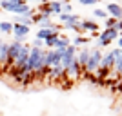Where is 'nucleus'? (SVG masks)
<instances>
[{
	"instance_id": "6",
	"label": "nucleus",
	"mask_w": 122,
	"mask_h": 116,
	"mask_svg": "<svg viewBox=\"0 0 122 116\" xmlns=\"http://www.w3.org/2000/svg\"><path fill=\"white\" fill-rule=\"evenodd\" d=\"M75 56H76V47L75 46H69L66 51H64V55H62V62H60V65L64 71L69 69V65H71V62L75 60Z\"/></svg>"
},
{
	"instance_id": "17",
	"label": "nucleus",
	"mask_w": 122,
	"mask_h": 116,
	"mask_svg": "<svg viewBox=\"0 0 122 116\" xmlns=\"http://www.w3.org/2000/svg\"><path fill=\"white\" fill-rule=\"evenodd\" d=\"M7 46H9V44H5V42L0 40V65H2V64L7 65Z\"/></svg>"
},
{
	"instance_id": "3",
	"label": "nucleus",
	"mask_w": 122,
	"mask_h": 116,
	"mask_svg": "<svg viewBox=\"0 0 122 116\" xmlns=\"http://www.w3.org/2000/svg\"><path fill=\"white\" fill-rule=\"evenodd\" d=\"M117 38H118V31L115 29V27H113V29H104L100 35L97 36V47L98 49L107 47L113 40H117Z\"/></svg>"
},
{
	"instance_id": "5",
	"label": "nucleus",
	"mask_w": 122,
	"mask_h": 116,
	"mask_svg": "<svg viewBox=\"0 0 122 116\" xmlns=\"http://www.w3.org/2000/svg\"><path fill=\"white\" fill-rule=\"evenodd\" d=\"M29 51H31L29 46H24V44H22V49H20V53H18V56L15 58V62H13L11 67H13V69H24L27 60H29Z\"/></svg>"
},
{
	"instance_id": "15",
	"label": "nucleus",
	"mask_w": 122,
	"mask_h": 116,
	"mask_svg": "<svg viewBox=\"0 0 122 116\" xmlns=\"http://www.w3.org/2000/svg\"><path fill=\"white\" fill-rule=\"evenodd\" d=\"M113 64H115V58H113V53H106V55L102 56V62H100V67L104 69H113Z\"/></svg>"
},
{
	"instance_id": "2",
	"label": "nucleus",
	"mask_w": 122,
	"mask_h": 116,
	"mask_svg": "<svg viewBox=\"0 0 122 116\" xmlns=\"http://www.w3.org/2000/svg\"><path fill=\"white\" fill-rule=\"evenodd\" d=\"M102 51L98 47L91 49V55H89V60H87V65H86V74H93L97 73V69L100 67V62H102Z\"/></svg>"
},
{
	"instance_id": "24",
	"label": "nucleus",
	"mask_w": 122,
	"mask_h": 116,
	"mask_svg": "<svg viewBox=\"0 0 122 116\" xmlns=\"http://www.w3.org/2000/svg\"><path fill=\"white\" fill-rule=\"evenodd\" d=\"M93 15L97 16V18H104V20H107V18H109V15H107V11H106V9H100V7L93 11Z\"/></svg>"
},
{
	"instance_id": "20",
	"label": "nucleus",
	"mask_w": 122,
	"mask_h": 116,
	"mask_svg": "<svg viewBox=\"0 0 122 116\" xmlns=\"http://www.w3.org/2000/svg\"><path fill=\"white\" fill-rule=\"evenodd\" d=\"M53 33H56L55 29H38V33H36V40H42V42H46L47 38H49Z\"/></svg>"
},
{
	"instance_id": "27",
	"label": "nucleus",
	"mask_w": 122,
	"mask_h": 116,
	"mask_svg": "<svg viewBox=\"0 0 122 116\" xmlns=\"http://www.w3.org/2000/svg\"><path fill=\"white\" fill-rule=\"evenodd\" d=\"M78 4H82V5H86V7H87V5L98 4V2H97V0H80V2H78Z\"/></svg>"
},
{
	"instance_id": "30",
	"label": "nucleus",
	"mask_w": 122,
	"mask_h": 116,
	"mask_svg": "<svg viewBox=\"0 0 122 116\" xmlns=\"http://www.w3.org/2000/svg\"><path fill=\"white\" fill-rule=\"evenodd\" d=\"M117 40H118V49H122V36H118Z\"/></svg>"
},
{
	"instance_id": "21",
	"label": "nucleus",
	"mask_w": 122,
	"mask_h": 116,
	"mask_svg": "<svg viewBox=\"0 0 122 116\" xmlns=\"http://www.w3.org/2000/svg\"><path fill=\"white\" fill-rule=\"evenodd\" d=\"M15 24H20V25L29 27V25L33 24V18H31V16H16V18H15Z\"/></svg>"
},
{
	"instance_id": "31",
	"label": "nucleus",
	"mask_w": 122,
	"mask_h": 116,
	"mask_svg": "<svg viewBox=\"0 0 122 116\" xmlns=\"http://www.w3.org/2000/svg\"><path fill=\"white\" fill-rule=\"evenodd\" d=\"M117 89H118V91L122 93V84H120V85H117Z\"/></svg>"
},
{
	"instance_id": "13",
	"label": "nucleus",
	"mask_w": 122,
	"mask_h": 116,
	"mask_svg": "<svg viewBox=\"0 0 122 116\" xmlns=\"http://www.w3.org/2000/svg\"><path fill=\"white\" fill-rule=\"evenodd\" d=\"M84 73H82L80 65H78V62H76V58L71 62V65H69V69L66 71V76H69V78H78V76H82Z\"/></svg>"
},
{
	"instance_id": "1",
	"label": "nucleus",
	"mask_w": 122,
	"mask_h": 116,
	"mask_svg": "<svg viewBox=\"0 0 122 116\" xmlns=\"http://www.w3.org/2000/svg\"><path fill=\"white\" fill-rule=\"evenodd\" d=\"M0 7L4 11L15 13L18 16H31L33 18V13H35V7L27 5V2H24V0H2Z\"/></svg>"
},
{
	"instance_id": "12",
	"label": "nucleus",
	"mask_w": 122,
	"mask_h": 116,
	"mask_svg": "<svg viewBox=\"0 0 122 116\" xmlns=\"http://www.w3.org/2000/svg\"><path fill=\"white\" fill-rule=\"evenodd\" d=\"M80 29H82V33L86 31V33L97 35V31H98V24H97L95 20H80Z\"/></svg>"
},
{
	"instance_id": "10",
	"label": "nucleus",
	"mask_w": 122,
	"mask_h": 116,
	"mask_svg": "<svg viewBox=\"0 0 122 116\" xmlns=\"http://www.w3.org/2000/svg\"><path fill=\"white\" fill-rule=\"evenodd\" d=\"M106 11H107V15L111 16V18H115V20H122V5L111 2V4L106 5Z\"/></svg>"
},
{
	"instance_id": "9",
	"label": "nucleus",
	"mask_w": 122,
	"mask_h": 116,
	"mask_svg": "<svg viewBox=\"0 0 122 116\" xmlns=\"http://www.w3.org/2000/svg\"><path fill=\"white\" fill-rule=\"evenodd\" d=\"M22 49V44H18V42H11L9 46H7V65H13V62H15V58L18 56V53H20Z\"/></svg>"
},
{
	"instance_id": "18",
	"label": "nucleus",
	"mask_w": 122,
	"mask_h": 116,
	"mask_svg": "<svg viewBox=\"0 0 122 116\" xmlns=\"http://www.w3.org/2000/svg\"><path fill=\"white\" fill-rule=\"evenodd\" d=\"M58 36H60V33L56 31V33H53V35L47 38L46 42H44V47H47V51L49 49H55V44H56V40H58Z\"/></svg>"
},
{
	"instance_id": "23",
	"label": "nucleus",
	"mask_w": 122,
	"mask_h": 116,
	"mask_svg": "<svg viewBox=\"0 0 122 116\" xmlns=\"http://www.w3.org/2000/svg\"><path fill=\"white\" fill-rule=\"evenodd\" d=\"M87 42H89V38H87V36L78 35V36L75 38V40H73V46H75V47H76V46H86Z\"/></svg>"
},
{
	"instance_id": "22",
	"label": "nucleus",
	"mask_w": 122,
	"mask_h": 116,
	"mask_svg": "<svg viewBox=\"0 0 122 116\" xmlns=\"http://www.w3.org/2000/svg\"><path fill=\"white\" fill-rule=\"evenodd\" d=\"M0 33L13 35V24H11V22H2V24H0Z\"/></svg>"
},
{
	"instance_id": "16",
	"label": "nucleus",
	"mask_w": 122,
	"mask_h": 116,
	"mask_svg": "<svg viewBox=\"0 0 122 116\" xmlns=\"http://www.w3.org/2000/svg\"><path fill=\"white\" fill-rule=\"evenodd\" d=\"M71 46V42H69V38H66V36H58V40H56V44H55V49L56 51H66L67 47Z\"/></svg>"
},
{
	"instance_id": "19",
	"label": "nucleus",
	"mask_w": 122,
	"mask_h": 116,
	"mask_svg": "<svg viewBox=\"0 0 122 116\" xmlns=\"http://www.w3.org/2000/svg\"><path fill=\"white\" fill-rule=\"evenodd\" d=\"M47 5H49V13H51V16L53 15H60L62 13V2H47Z\"/></svg>"
},
{
	"instance_id": "28",
	"label": "nucleus",
	"mask_w": 122,
	"mask_h": 116,
	"mask_svg": "<svg viewBox=\"0 0 122 116\" xmlns=\"http://www.w3.org/2000/svg\"><path fill=\"white\" fill-rule=\"evenodd\" d=\"M31 47H40V49H44V42L35 38V42H33V46H31Z\"/></svg>"
},
{
	"instance_id": "8",
	"label": "nucleus",
	"mask_w": 122,
	"mask_h": 116,
	"mask_svg": "<svg viewBox=\"0 0 122 116\" xmlns=\"http://www.w3.org/2000/svg\"><path fill=\"white\" fill-rule=\"evenodd\" d=\"M58 20L64 24V27H66V29H71L73 25H76L78 22L82 20V18H80L78 15H75V13H73V15H66V13H60V15H58Z\"/></svg>"
},
{
	"instance_id": "11",
	"label": "nucleus",
	"mask_w": 122,
	"mask_h": 116,
	"mask_svg": "<svg viewBox=\"0 0 122 116\" xmlns=\"http://www.w3.org/2000/svg\"><path fill=\"white\" fill-rule=\"evenodd\" d=\"M113 58H115V64H113V71L117 73L118 76H122V49H113Z\"/></svg>"
},
{
	"instance_id": "7",
	"label": "nucleus",
	"mask_w": 122,
	"mask_h": 116,
	"mask_svg": "<svg viewBox=\"0 0 122 116\" xmlns=\"http://www.w3.org/2000/svg\"><path fill=\"white\" fill-rule=\"evenodd\" d=\"M89 55H91V49H87V47H82L80 51H76V56H75L84 74H86V65H87V60H89Z\"/></svg>"
},
{
	"instance_id": "14",
	"label": "nucleus",
	"mask_w": 122,
	"mask_h": 116,
	"mask_svg": "<svg viewBox=\"0 0 122 116\" xmlns=\"http://www.w3.org/2000/svg\"><path fill=\"white\" fill-rule=\"evenodd\" d=\"M47 76H49L51 80H60V78H64V76H66V71L62 69V65H56V67L47 69Z\"/></svg>"
},
{
	"instance_id": "32",
	"label": "nucleus",
	"mask_w": 122,
	"mask_h": 116,
	"mask_svg": "<svg viewBox=\"0 0 122 116\" xmlns=\"http://www.w3.org/2000/svg\"><path fill=\"white\" fill-rule=\"evenodd\" d=\"M0 24H2V20H0Z\"/></svg>"
},
{
	"instance_id": "25",
	"label": "nucleus",
	"mask_w": 122,
	"mask_h": 116,
	"mask_svg": "<svg viewBox=\"0 0 122 116\" xmlns=\"http://www.w3.org/2000/svg\"><path fill=\"white\" fill-rule=\"evenodd\" d=\"M62 13H66V15H73V5L67 4V2H62Z\"/></svg>"
},
{
	"instance_id": "29",
	"label": "nucleus",
	"mask_w": 122,
	"mask_h": 116,
	"mask_svg": "<svg viewBox=\"0 0 122 116\" xmlns=\"http://www.w3.org/2000/svg\"><path fill=\"white\" fill-rule=\"evenodd\" d=\"M115 29H117L118 33H122V20H117V24H115Z\"/></svg>"
},
{
	"instance_id": "4",
	"label": "nucleus",
	"mask_w": 122,
	"mask_h": 116,
	"mask_svg": "<svg viewBox=\"0 0 122 116\" xmlns=\"http://www.w3.org/2000/svg\"><path fill=\"white\" fill-rule=\"evenodd\" d=\"M62 55H64V51H56V49H46V64L44 67L46 69H51V67H56L60 65L62 62Z\"/></svg>"
},
{
	"instance_id": "26",
	"label": "nucleus",
	"mask_w": 122,
	"mask_h": 116,
	"mask_svg": "<svg viewBox=\"0 0 122 116\" xmlns=\"http://www.w3.org/2000/svg\"><path fill=\"white\" fill-rule=\"evenodd\" d=\"M104 24H106V29H113V27H115V24H117V20L109 16L107 20H104Z\"/></svg>"
}]
</instances>
